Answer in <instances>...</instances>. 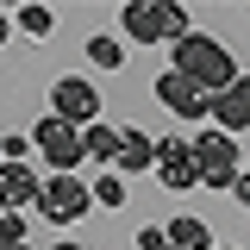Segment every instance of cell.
Wrapping results in <instances>:
<instances>
[{"label": "cell", "mask_w": 250, "mask_h": 250, "mask_svg": "<svg viewBox=\"0 0 250 250\" xmlns=\"http://www.w3.org/2000/svg\"><path fill=\"white\" fill-rule=\"evenodd\" d=\"M125 38L131 44H182L188 38V13L175 6V0H131L125 6Z\"/></svg>", "instance_id": "2"}, {"label": "cell", "mask_w": 250, "mask_h": 250, "mask_svg": "<svg viewBox=\"0 0 250 250\" xmlns=\"http://www.w3.org/2000/svg\"><path fill=\"white\" fill-rule=\"evenodd\" d=\"M213 119H219V131H244L250 125V75H238L225 94H213Z\"/></svg>", "instance_id": "10"}, {"label": "cell", "mask_w": 250, "mask_h": 250, "mask_svg": "<svg viewBox=\"0 0 250 250\" xmlns=\"http://www.w3.org/2000/svg\"><path fill=\"white\" fill-rule=\"evenodd\" d=\"M169 250H175V244H169Z\"/></svg>", "instance_id": "23"}, {"label": "cell", "mask_w": 250, "mask_h": 250, "mask_svg": "<svg viewBox=\"0 0 250 250\" xmlns=\"http://www.w3.org/2000/svg\"><path fill=\"white\" fill-rule=\"evenodd\" d=\"M50 113H57V119H69V125H82V131H88V125L100 119V94H94L88 82H82V75H62L57 88H50Z\"/></svg>", "instance_id": "7"}, {"label": "cell", "mask_w": 250, "mask_h": 250, "mask_svg": "<svg viewBox=\"0 0 250 250\" xmlns=\"http://www.w3.org/2000/svg\"><path fill=\"white\" fill-rule=\"evenodd\" d=\"M175 75H188L194 88H207V94H225L231 82H238L231 50H225L219 38H207V31H188L182 44H175Z\"/></svg>", "instance_id": "1"}, {"label": "cell", "mask_w": 250, "mask_h": 250, "mask_svg": "<svg viewBox=\"0 0 250 250\" xmlns=\"http://www.w3.org/2000/svg\"><path fill=\"white\" fill-rule=\"evenodd\" d=\"M50 250H88V244H50Z\"/></svg>", "instance_id": "20"}, {"label": "cell", "mask_w": 250, "mask_h": 250, "mask_svg": "<svg viewBox=\"0 0 250 250\" xmlns=\"http://www.w3.org/2000/svg\"><path fill=\"white\" fill-rule=\"evenodd\" d=\"M82 144H88V156L106 169V163H119V150H125V131L119 125H106V119H94L88 131H82Z\"/></svg>", "instance_id": "11"}, {"label": "cell", "mask_w": 250, "mask_h": 250, "mask_svg": "<svg viewBox=\"0 0 250 250\" xmlns=\"http://www.w3.org/2000/svg\"><path fill=\"white\" fill-rule=\"evenodd\" d=\"M138 250H169V231H163V225H144V231H138Z\"/></svg>", "instance_id": "17"}, {"label": "cell", "mask_w": 250, "mask_h": 250, "mask_svg": "<svg viewBox=\"0 0 250 250\" xmlns=\"http://www.w3.org/2000/svg\"><path fill=\"white\" fill-rule=\"evenodd\" d=\"M156 163V144H150V131H125V150H119V169H150Z\"/></svg>", "instance_id": "12"}, {"label": "cell", "mask_w": 250, "mask_h": 250, "mask_svg": "<svg viewBox=\"0 0 250 250\" xmlns=\"http://www.w3.org/2000/svg\"><path fill=\"white\" fill-rule=\"evenodd\" d=\"M88 207H94V188H82L75 175H50L44 194H38V213L50 219V225H75Z\"/></svg>", "instance_id": "4"}, {"label": "cell", "mask_w": 250, "mask_h": 250, "mask_svg": "<svg viewBox=\"0 0 250 250\" xmlns=\"http://www.w3.org/2000/svg\"><path fill=\"white\" fill-rule=\"evenodd\" d=\"M219 250H231V244H219Z\"/></svg>", "instance_id": "22"}, {"label": "cell", "mask_w": 250, "mask_h": 250, "mask_svg": "<svg viewBox=\"0 0 250 250\" xmlns=\"http://www.w3.org/2000/svg\"><path fill=\"white\" fill-rule=\"evenodd\" d=\"M156 175H163V188H175V194L200 188V163H194V144H188V138H156Z\"/></svg>", "instance_id": "6"}, {"label": "cell", "mask_w": 250, "mask_h": 250, "mask_svg": "<svg viewBox=\"0 0 250 250\" xmlns=\"http://www.w3.org/2000/svg\"><path fill=\"white\" fill-rule=\"evenodd\" d=\"M0 150H6V163H25V150H38V144H25V138H6Z\"/></svg>", "instance_id": "19"}, {"label": "cell", "mask_w": 250, "mask_h": 250, "mask_svg": "<svg viewBox=\"0 0 250 250\" xmlns=\"http://www.w3.org/2000/svg\"><path fill=\"white\" fill-rule=\"evenodd\" d=\"M169 244H175V250H207L213 238H207L200 219H175V225H169Z\"/></svg>", "instance_id": "13"}, {"label": "cell", "mask_w": 250, "mask_h": 250, "mask_svg": "<svg viewBox=\"0 0 250 250\" xmlns=\"http://www.w3.org/2000/svg\"><path fill=\"white\" fill-rule=\"evenodd\" d=\"M31 144L50 156V169H57V175H69V169L88 156V144H82V125L57 119V113H44V125H38V138H31Z\"/></svg>", "instance_id": "3"}, {"label": "cell", "mask_w": 250, "mask_h": 250, "mask_svg": "<svg viewBox=\"0 0 250 250\" xmlns=\"http://www.w3.org/2000/svg\"><path fill=\"white\" fill-rule=\"evenodd\" d=\"M94 200H100V207H119V200H125V182H119V175H100Z\"/></svg>", "instance_id": "16"}, {"label": "cell", "mask_w": 250, "mask_h": 250, "mask_svg": "<svg viewBox=\"0 0 250 250\" xmlns=\"http://www.w3.org/2000/svg\"><path fill=\"white\" fill-rule=\"evenodd\" d=\"M156 100H163L175 119H200V113H213V94H207V88H194V82H188V75H175V69L156 82Z\"/></svg>", "instance_id": "8"}, {"label": "cell", "mask_w": 250, "mask_h": 250, "mask_svg": "<svg viewBox=\"0 0 250 250\" xmlns=\"http://www.w3.org/2000/svg\"><path fill=\"white\" fill-rule=\"evenodd\" d=\"M88 62L119 69V62H125V44H119V38H106V31H94V38H88Z\"/></svg>", "instance_id": "15"}, {"label": "cell", "mask_w": 250, "mask_h": 250, "mask_svg": "<svg viewBox=\"0 0 250 250\" xmlns=\"http://www.w3.org/2000/svg\"><path fill=\"white\" fill-rule=\"evenodd\" d=\"M38 194H44V182L31 175L25 163H6V169H0V207H6V213H19V207H38Z\"/></svg>", "instance_id": "9"}, {"label": "cell", "mask_w": 250, "mask_h": 250, "mask_svg": "<svg viewBox=\"0 0 250 250\" xmlns=\"http://www.w3.org/2000/svg\"><path fill=\"white\" fill-rule=\"evenodd\" d=\"M13 25L25 31V38H50V31H57V13H50V6H19Z\"/></svg>", "instance_id": "14"}, {"label": "cell", "mask_w": 250, "mask_h": 250, "mask_svg": "<svg viewBox=\"0 0 250 250\" xmlns=\"http://www.w3.org/2000/svg\"><path fill=\"white\" fill-rule=\"evenodd\" d=\"M194 163H200V182L207 188H231V175H238V144H231V131H200Z\"/></svg>", "instance_id": "5"}, {"label": "cell", "mask_w": 250, "mask_h": 250, "mask_svg": "<svg viewBox=\"0 0 250 250\" xmlns=\"http://www.w3.org/2000/svg\"><path fill=\"white\" fill-rule=\"evenodd\" d=\"M225 194H231L238 207H250V169H238V175H231V188H225Z\"/></svg>", "instance_id": "18"}, {"label": "cell", "mask_w": 250, "mask_h": 250, "mask_svg": "<svg viewBox=\"0 0 250 250\" xmlns=\"http://www.w3.org/2000/svg\"><path fill=\"white\" fill-rule=\"evenodd\" d=\"M6 250H31V244H25V238H19V244H6Z\"/></svg>", "instance_id": "21"}]
</instances>
